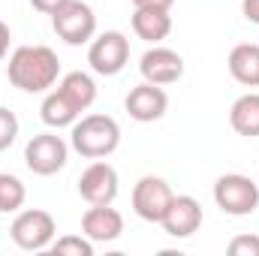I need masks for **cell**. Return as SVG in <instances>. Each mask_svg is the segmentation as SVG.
Returning <instances> with one entry per match:
<instances>
[{"instance_id":"6da1fadb","label":"cell","mask_w":259,"mask_h":256,"mask_svg":"<svg viewBox=\"0 0 259 256\" xmlns=\"http://www.w3.org/2000/svg\"><path fill=\"white\" fill-rule=\"evenodd\" d=\"M6 75L24 94H46L61 78V61L49 46H18L9 55Z\"/></svg>"},{"instance_id":"7a4b0ae2","label":"cell","mask_w":259,"mask_h":256,"mask_svg":"<svg viewBox=\"0 0 259 256\" xmlns=\"http://www.w3.org/2000/svg\"><path fill=\"white\" fill-rule=\"evenodd\" d=\"M69 145H72L75 154H81L88 160H103V157H109V154L118 151V145H121V127L109 115H84V118H78L72 124Z\"/></svg>"},{"instance_id":"3957f363","label":"cell","mask_w":259,"mask_h":256,"mask_svg":"<svg viewBox=\"0 0 259 256\" xmlns=\"http://www.w3.org/2000/svg\"><path fill=\"white\" fill-rule=\"evenodd\" d=\"M214 202L223 214L247 217L259 208V184L247 175H238V172L220 175L214 184Z\"/></svg>"},{"instance_id":"277c9868","label":"cell","mask_w":259,"mask_h":256,"mask_svg":"<svg viewBox=\"0 0 259 256\" xmlns=\"http://www.w3.org/2000/svg\"><path fill=\"white\" fill-rule=\"evenodd\" d=\"M9 235L21 250H46L58 235V223L49 211L27 208V211H18V217L9 226Z\"/></svg>"},{"instance_id":"5b68a950","label":"cell","mask_w":259,"mask_h":256,"mask_svg":"<svg viewBox=\"0 0 259 256\" xmlns=\"http://www.w3.org/2000/svg\"><path fill=\"white\" fill-rule=\"evenodd\" d=\"M52 27L66 46H84L97 36V15L84 0H66L52 15Z\"/></svg>"},{"instance_id":"8992f818","label":"cell","mask_w":259,"mask_h":256,"mask_svg":"<svg viewBox=\"0 0 259 256\" xmlns=\"http://www.w3.org/2000/svg\"><path fill=\"white\" fill-rule=\"evenodd\" d=\"M69 160V145L58 133H36L27 145H24V163L33 175H58Z\"/></svg>"},{"instance_id":"52a82bcc","label":"cell","mask_w":259,"mask_h":256,"mask_svg":"<svg viewBox=\"0 0 259 256\" xmlns=\"http://www.w3.org/2000/svg\"><path fill=\"white\" fill-rule=\"evenodd\" d=\"M130 61V39L121 30H106L91 39L88 64L97 75H118Z\"/></svg>"},{"instance_id":"ba28073f","label":"cell","mask_w":259,"mask_h":256,"mask_svg":"<svg viewBox=\"0 0 259 256\" xmlns=\"http://www.w3.org/2000/svg\"><path fill=\"white\" fill-rule=\"evenodd\" d=\"M121 190L118 169L106 160H94L81 175H78V193L88 205H112Z\"/></svg>"},{"instance_id":"9c48e42d","label":"cell","mask_w":259,"mask_h":256,"mask_svg":"<svg viewBox=\"0 0 259 256\" xmlns=\"http://www.w3.org/2000/svg\"><path fill=\"white\" fill-rule=\"evenodd\" d=\"M172 199H175V193H172V187H169L163 178L145 175V178H139L136 187H133V211H136L142 220H148V223H160Z\"/></svg>"},{"instance_id":"30bf717a","label":"cell","mask_w":259,"mask_h":256,"mask_svg":"<svg viewBox=\"0 0 259 256\" xmlns=\"http://www.w3.org/2000/svg\"><path fill=\"white\" fill-rule=\"evenodd\" d=\"M124 106H127V112H130L133 121H139V124H154V121H160V118L166 115L169 97H166L163 84L142 81V84H136V88L127 94Z\"/></svg>"},{"instance_id":"8fae6325","label":"cell","mask_w":259,"mask_h":256,"mask_svg":"<svg viewBox=\"0 0 259 256\" xmlns=\"http://www.w3.org/2000/svg\"><path fill=\"white\" fill-rule=\"evenodd\" d=\"M139 72L145 81L151 84H175L181 75H184V58L172 49H163V46H154L142 55L139 61Z\"/></svg>"},{"instance_id":"7c38bea8","label":"cell","mask_w":259,"mask_h":256,"mask_svg":"<svg viewBox=\"0 0 259 256\" xmlns=\"http://www.w3.org/2000/svg\"><path fill=\"white\" fill-rule=\"evenodd\" d=\"M124 232V214L112 205H91L81 217V235H88L94 244L118 241Z\"/></svg>"},{"instance_id":"4fadbf2b","label":"cell","mask_w":259,"mask_h":256,"mask_svg":"<svg viewBox=\"0 0 259 256\" xmlns=\"http://www.w3.org/2000/svg\"><path fill=\"white\" fill-rule=\"evenodd\" d=\"M160 226L166 229V235L172 238H190L196 229L202 226V205L193 196H175L160 220Z\"/></svg>"},{"instance_id":"5bb4252c","label":"cell","mask_w":259,"mask_h":256,"mask_svg":"<svg viewBox=\"0 0 259 256\" xmlns=\"http://www.w3.org/2000/svg\"><path fill=\"white\" fill-rule=\"evenodd\" d=\"M133 33L145 42H163L172 33V15L169 9H136L133 12Z\"/></svg>"},{"instance_id":"9a60e30c","label":"cell","mask_w":259,"mask_h":256,"mask_svg":"<svg viewBox=\"0 0 259 256\" xmlns=\"http://www.w3.org/2000/svg\"><path fill=\"white\" fill-rule=\"evenodd\" d=\"M229 72L238 84L244 88H259V46L256 42H241L229 52Z\"/></svg>"},{"instance_id":"2e32d148","label":"cell","mask_w":259,"mask_h":256,"mask_svg":"<svg viewBox=\"0 0 259 256\" xmlns=\"http://www.w3.org/2000/svg\"><path fill=\"white\" fill-rule=\"evenodd\" d=\"M58 91L64 94L78 112H88V109L94 106V100H97V81H94L88 72H81V69H72V72L61 75Z\"/></svg>"},{"instance_id":"e0dca14e","label":"cell","mask_w":259,"mask_h":256,"mask_svg":"<svg viewBox=\"0 0 259 256\" xmlns=\"http://www.w3.org/2000/svg\"><path fill=\"white\" fill-rule=\"evenodd\" d=\"M229 124L238 136L244 139H256L259 136V94H244L232 103L229 109Z\"/></svg>"},{"instance_id":"ac0fdd59","label":"cell","mask_w":259,"mask_h":256,"mask_svg":"<svg viewBox=\"0 0 259 256\" xmlns=\"http://www.w3.org/2000/svg\"><path fill=\"white\" fill-rule=\"evenodd\" d=\"M39 115H42V124H46V127H55V130L72 127V124L81 118V112L66 100L58 88H55L52 94H46V100H42V106H39Z\"/></svg>"},{"instance_id":"d6986e66","label":"cell","mask_w":259,"mask_h":256,"mask_svg":"<svg viewBox=\"0 0 259 256\" xmlns=\"http://www.w3.org/2000/svg\"><path fill=\"white\" fill-rule=\"evenodd\" d=\"M24 199H27V187L21 184V178H15L9 172H0V214L21 211Z\"/></svg>"},{"instance_id":"ffe728a7","label":"cell","mask_w":259,"mask_h":256,"mask_svg":"<svg viewBox=\"0 0 259 256\" xmlns=\"http://www.w3.org/2000/svg\"><path fill=\"white\" fill-rule=\"evenodd\" d=\"M52 250L58 256H94V241L88 235H64L52 241Z\"/></svg>"},{"instance_id":"44dd1931","label":"cell","mask_w":259,"mask_h":256,"mask_svg":"<svg viewBox=\"0 0 259 256\" xmlns=\"http://www.w3.org/2000/svg\"><path fill=\"white\" fill-rule=\"evenodd\" d=\"M18 136V118L6 106H0V151H6Z\"/></svg>"},{"instance_id":"7402d4cb","label":"cell","mask_w":259,"mask_h":256,"mask_svg":"<svg viewBox=\"0 0 259 256\" xmlns=\"http://www.w3.org/2000/svg\"><path fill=\"white\" fill-rule=\"evenodd\" d=\"M232 256H259V235H235L229 241Z\"/></svg>"},{"instance_id":"603a6c76","label":"cell","mask_w":259,"mask_h":256,"mask_svg":"<svg viewBox=\"0 0 259 256\" xmlns=\"http://www.w3.org/2000/svg\"><path fill=\"white\" fill-rule=\"evenodd\" d=\"M64 3L66 0H30V6H33L36 12H46V15H55Z\"/></svg>"},{"instance_id":"cb8c5ba5","label":"cell","mask_w":259,"mask_h":256,"mask_svg":"<svg viewBox=\"0 0 259 256\" xmlns=\"http://www.w3.org/2000/svg\"><path fill=\"white\" fill-rule=\"evenodd\" d=\"M133 6L139 9H172L175 6V0H133Z\"/></svg>"},{"instance_id":"d4e9b609","label":"cell","mask_w":259,"mask_h":256,"mask_svg":"<svg viewBox=\"0 0 259 256\" xmlns=\"http://www.w3.org/2000/svg\"><path fill=\"white\" fill-rule=\"evenodd\" d=\"M241 12H244L247 21L259 24V0H241Z\"/></svg>"},{"instance_id":"484cf974","label":"cell","mask_w":259,"mask_h":256,"mask_svg":"<svg viewBox=\"0 0 259 256\" xmlns=\"http://www.w3.org/2000/svg\"><path fill=\"white\" fill-rule=\"evenodd\" d=\"M9 39H12V33H9V24H6V21H0V61L9 55Z\"/></svg>"}]
</instances>
